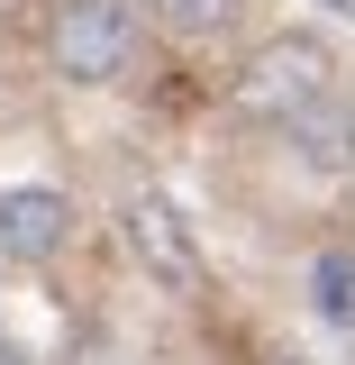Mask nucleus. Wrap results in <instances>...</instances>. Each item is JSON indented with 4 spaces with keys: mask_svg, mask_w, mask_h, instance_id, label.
Returning a JSON list of instances; mask_svg holds the SVG:
<instances>
[{
    "mask_svg": "<svg viewBox=\"0 0 355 365\" xmlns=\"http://www.w3.org/2000/svg\"><path fill=\"white\" fill-rule=\"evenodd\" d=\"M328 83H337V55H328L319 37H273V46L246 55V73H237V110L292 128L310 101H328Z\"/></svg>",
    "mask_w": 355,
    "mask_h": 365,
    "instance_id": "1",
    "label": "nucleus"
},
{
    "mask_svg": "<svg viewBox=\"0 0 355 365\" xmlns=\"http://www.w3.org/2000/svg\"><path fill=\"white\" fill-rule=\"evenodd\" d=\"M55 64L73 83H119L137 64V0H73L55 19Z\"/></svg>",
    "mask_w": 355,
    "mask_h": 365,
    "instance_id": "2",
    "label": "nucleus"
},
{
    "mask_svg": "<svg viewBox=\"0 0 355 365\" xmlns=\"http://www.w3.org/2000/svg\"><path fill=\"white\" fill-rule=\"evenodd\" d=\"M128 237L174 292H201V247H191V228H182V210L164 192H128Z\"/></svg>",
    "mask_w": 355,
    "mask_h": 365,
    "instance_id": "3",
    "label": "nucleus"
},
{
    "mask_svg": "<svg viewBox=\"0 0 355 365\" xmlns=\"http://www.w3.org/2000/svg\"><path fill=\"white\" fill-rule=\"evenodd\" d=\"M55 237H64V201L46 182L0 192V256H55Z\"/></svg>",
    "mask_w": 355,
    "mask_h": 365,
    "instance_id": "4",
    "label": "nucleus"
},
{
    "mask_svg": "<svg viewBox=\"0 0 355 365\" xmlns=\"http://www.w3.org/2000/svg\"><path fill=\"white\" fill-rule=\"evenodd\" d=\"M292 137H301V155H310V165H346V155H355V119H337L328 101H310V110L292 119Z\"/></svg>",
    "mask_w": 355,
    "mask_h": 365,
    "instance_id": "5",
    "label": "nucleus"
},
{
    "mask_svg": "<svg viewBox=\"0 0 355 365\" xmlns=\"http://www.w3.org/2000/svg\"><path fill=\"white\" fill-rule=\"evenodd\" d=\"M155 9L174 19L182 37H210V28H228V19H237V0H155Z\"/></svg>",
    "mask_w": 355,
    "mask_h": 365,
    "instance_id": "6",
    "label": "nucleus"
},
{
    "mask_svg": "<svg viewBox=\"0 0 355 365\" xmlns=\"http://www.w3.org/2000/svg\"><path fill=\"white\" fill-rule=\"evenodd\" d=\"M319 311L355 319V265H346V256H319Z\"/></svg>",
    "mask_w": 355,
    "mask_h": 365,
    "instance_id": "7",
    "label": "nucleus"
},
{
    "mask_svg": "<svg viewBox=\"0 0 355 365\" xmlns=\"http://www.w3.org/2000/svg\"><path fill=\"white\" fill-rule=\"evenodd\" d=\"M328 9H355V0H328Z\"/></svg>",
    "mask_w": 355,
    "mask_h": 365,
    "instance_id": "8",
    "label": "nucleus"
},
{
    "mask_svg": "<svg viewBox=\"0 0 355 365\" xmlns=\"http://www.w3.org/2000/svg\"><path fill=\"white\" fill-rule=\"evenodd\" d=\"M346 165H355V155H346Z\"/></svg>",
    "mask_w": 355,
    "mask_h": 365,
    "instance_id": "9",
    "label": "nucleus"
}]
</instances>
